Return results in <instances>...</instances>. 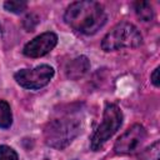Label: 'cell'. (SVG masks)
Segmentation results:
<instances>
[{
	"label": "cell",
	"instance_id": "cell-7",
	"mask_svg": "<svg viewBox=\"0 0 160 160\" xmlns=\"http://www.w3.org/2000/svg\"><path fill=\"white\" fill-rule=\"evenodd\" d=\"M58 44V35L52 31H46L30 40L22 49V54L28 58H41L49 54Z\"/></svg>",
	"mask_w": 160,
	"mask_h": 160
},
{
	"label": "cell",
	"instance_id": "cell-13",
	"mask_svg": "<svg viewBox=\"0 0 160 160\" xmlns=\"http://www.w3.org/2000/svg\"><path fill=\"white\" fill-rule=\"evenodd\" d=\"M0 160H19V155L12 148L0 145Z\"/></svg>",
	"mask_w": 160,
	"mask_h": 160
},
{
	"label": "cell",
	"instance_id": "cell-16",
	"mask_svg": "<svg viewBox=\"0 0 160 160\" xmlns=\"http://www.w3.org/2000/svg\"><path fill=\"white\" fill-rule=\"evenodd\" d=\"M0 32H1V25H0Z\"/></svg>",
	"mask_w": 160,
	"mask_h": 160
},
{
	"label": "cell",
	"instance_id": "cell-11",
	"mask_svg": "<svg viewBox=\"0 0 160 160\" xmlns=\"http://www.w3.org/2000/svg\"><path fill=\"white\" fill-rule=\"evenodd\" d=\"M12 124L11 108L5 100H0V128L8 129Z\"/></svg>",
	"mask_w": 160,
	"mask_h": 160
},
{
	"label": "cell",
	"instance_id": "cell-3",
	"mask_svg": "<svg viewBox=\"0 0 160 160\" xmlns=\"http://www.w3.org/2000/svg\"><path fill=\"white\" fill-rule=\"evenodd\" d=\"M142 44V36L138 28L128 21L116 24L101 40L104 51H115L125 48H138Z\"/></svg>",
	"mask_w": 160,
	"mask_h": 160
},
{
	"label": "cell",
	"instance_id": "cell-15",
	"mask_svg": "<svg viewBox=\"0 0 160 160\" xmlns=\"http://www.w3.org/2000/svg\"><path fill=\"white\" fill-rule=\"evenodd\" d=\"M150 79H151V82L154 84V86L159 88L160 86V79H159V66L154 69V71L151 72L150 75Z\"/></svg>",
	"mask_w": 160,
	"mask_h": 160
},
{
	"label": "cell",
	"instance_id": "cell-14",
	"mask_svg": "<svg viewBox=\"0 0 160 160\" xmlns=\"http://www.w3.org/2000/svg\"><path fill=\"white\" fill-rule=\"evenodd\" d=\"M39 22H40L39 16H38L36 14L31 12V14H28V15L25 16V19H24V21H22V25H24V28L26 29V31H32V30L36 28V25H38Z\"/></svg>",
	"mask_w": 160,
	"mask_h": 160
},
{
	"label": "cell",
	"instance_id": "cell-8",
	"mask_svg": "<svg viewBox=\"0 0 160 160\" xmlns=\"http://www.w3.org/2000/svg\"><path fill=\"white\" fill-rule=\"evenodd\" d=\"M90 70V61L85 55H80L74 58L66 64L65 75L70 80H78L82 78Z\"/></svg>",
	"mask_w": 160,
	"mask_h": 160
},
{
	"label": "cell",
	"instance_id": "cell-12",
	"mask_svg": "<svg viewBox=\"0 0 160 160\" xmlns=\"http://www.w3.org/2000/svg\"><path fill=\"white\" fill-rule=\"evenodd\" d=\"M4 9L9 12L21 14L28 9V2L24 0H9L4 2Z\"/></svg>",
	"mask_w": 160,
	"mask_h": 160
},
{
	"label": "cell",
	"instance_id": "cell-10",
	"mask_svg": "<svg viewBox=\"0 0 160 160\" xmlns=\"http://www.w3.org/2000/svg\"><path fill=\"white\" fill-rule=\"evenodd\" d=\"M160 158V141L152 142L138 154V160H159Z\"/></svg>",
	"mask_w": 160,
	"mask_h": 160
},
{
	"label": "cell",
	"instance_id": "cell-1",
	"mask_svg": "<svg viewBox=\"0 0 160 160\" xmlns=\"http://www.w3.org/2000/svg\"><path fill=\"white\" fill-rule=\"evenodd\" d=\"M64 20L75 31L84 35H92L105 25L108 15L100 2L82 0L71 2L66 8Z\"/></svg>",
	"mask_w": 160,
	"mask_h": 160
},
{
	"label": "cell",
	"instance_id": "cell-2",
	"mask_svg": "<svg viewBox=\"0 0 160 160\" xmlns=\"http://www.w3.org/2000/svg\"><path fill=\"white\" fill-rule=\"evenodd\" d=\"M81 131V120L74 116H64L50 120L44 130L45 144L54 149H65Z\"/></svg>",
	"mask_w": 160,
	"mask_h": 160
},
{
	"label": "cell",
	"instance_id": "cell-4",
	"mask_svg": "<svg viewBox=\"0 0 160 160\" xmlns=\"http://www.w3.org/2000/svg\"><path fill=\"white\" fill-rule=\"evenodd\" d=\"M122 111L115 104H106L102 114V120L90 140V148L94 151L100 150L105 142L120 129L122 124Z\"/></svg>",
	"mask_w": 160,
	"mask_h": 160
},
{
	"label": "cell",
	"instance_id": "cell-6",
	"mask_svg": "<svg viewBox=\"0 0 160 160\" xmlns=\"http://www.w3.org/2000/svg\"><path fill=\"white\" fill-rule=\"evenodd\" d=\"M146 139V130L140 124L131 125L114 144V151L118 155H128L135 152Z\"/></svg>",
	"mask_w": 160,
	"mask_h": 160
},
{
	"label": "cell",
	"instance_id": "cell-9",
	"mask_svg": "<svg viewBox=\"0 0 160 160\" xmlns=\"http://www.w3.org/2000/svg\"><path fill=\"white\" fill-rule=\"evenodd\" d=\"M136 16L141 21H151L154 19V10L149 1H136L134 4Z\"/></svg>",
	"mask_w": 160,
	"mask_h": 160
},
{
	"label": "cell",
	"instance_id": "cell-5",
	"mask_svg": "<svg viewBox=\"0 0 160 160\" xmlns=\"http://www.w3.org/2000/svg\"><path fill=\"white\" fill-rule=\"evenodd\" d=\"M54 72L55 71L50 65L44 64L38 65L32 69H21L18 72H15L14 79L24 89L38 90L46 86L51 81Z\"/></svg>",
	"mask_w": 160,
	"mask_h": 160
}]
</instances>
